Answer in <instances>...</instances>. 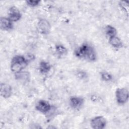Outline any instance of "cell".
<instances>
[{"instance_id": "cell-17", "label": "cell", "mask_w": 129, "mask_h": 129, "mask_svg": "<svg viewBox=\"0 0 129 129\" xmlns=\"http://www.w3.org/2000/svg\"><path fill=\"white\" fill-rule=\"evenodd\" d=\"M119 7L128 16V1H119L118 3Z\"/></svg>"}, {"instance_id": "cell-20", "label": "cell", "mask_w": 129, "mask_h": 129, "mask_svg": "<svg viewBox=\"0 0 129 129\" xmlns=\"http://www.w3.org/2000/svg\"><path fill=\"white\" fill-rule=\"evenodd\" d=\"M25 57L26 58V59L28 60V62H29L30 61H32L33 60H34L35 58V56L32 54H28Z\"/></svg>"}, {"instance_id": "cell-18", "label": "cell", "mask_w": 129, "mask_h": 129, "mask_svg": "<svg viewBox=\"0 0 129 129\" xmlns=\"http://www.w3.org/2000/svg\"><path fill=\"white\" fill-rule=\"evenodd\" d=\"M25 2L28 6L31 8H34L37 7L41 3V1L39 0H29L26 1Z\"/></svg>"}, {"instance_id": "cell-19", "label": "cell", "mask_w": 129, "mask_h": 129, "mask_svg": "<svg viewBox=\"0 0 129 129\" xmlns=\"http://www.w3.org/2000/svg\"><path fill=\"white\" fill-rule=\"evenodd\" d=\"M76 75L78 78H79L80 79H81V80H85L88 77L87 73L86 72L82 71V70L77 71Z\"/></svg>"}, {"instance_id": "cell-16", "label": "cell", "mask_w": 129, "mask_h": 129, "mask_svg": "<svg viewBox=\"0 0 129 129\" xmlns=\"http://www.w3.org/2000/svg\"><path fill=\"white\" fill-rule=\"evenodd\" d=\"M100 76L102 80L105 82H110L113 79L112 76L110 73L107 72H101Z\"/></svg>"}, {"instance_id": "cell-6", "label": "cell", "mask_w": 129, "mask_h": 129, "mask_svg": "<svg viewBox=\"0 0 129 129\" xmlns=\"http://www.w3.org/2000/svg\"><path fill=\"white\" fill-rule=\"evenodd\" d=\"M51 104L46 100H39L35 105V109L38 111L43 114L48 113L51 109Z\"/></svg>"}, {"instance_id": "cell-4", "label": "cell", "mask_w": 129, "mask_h": 129, "mask_svg": "<svg viewBox=\"0 0 129 129\" xmlns=\"http://www.w3.org/2000/svg\"><path fill=\"white\" fill-rule=\"evenodd\" d=\"M38 32L43 35L48 34L51 31V25L46 19H41L37 23V26Z\"/></svg>"}, {"instance_id": "cell-9", "label": "cell", "mask_w": 129, "mask_h": 129, "mask_svg": "<svg viewBox=\"0 0 129 129\" xmlns=\"http://www.w3.org/2000/svg\"><path fill=\"white\" fill-rule=\"evenodd\" d=\"M12 88L9 85L5 83H1L0 85L1 96L4 98H8L12 95Z\"/></svg>"}, {"instance_id": "cell-2", "label": "cell", "mask_w": 129, "mask_h": 129, "mask_svg": "<svg viewBox=\"0 0 129 129\" xmlns=\"http://www.w3.org/2000/svg\"><path fill=\"white\" fill-rule=\"evenodd\" d=\"M29 62L25 56L16 55L12 58L10 69L12 72L15 74L23 71L28 64Z\"/></svg>"}, {"instance_id": "cell-3", "label": "cell", "mask_w": 129, "mask_h": 129, "mask_svg": "<svg viewBox=\"0 0 129 129\" xmlns=\"http://www.w3.org/2000/svg\"><path fill=\"white\" fill-rule=\"evenodd\" d=\"M115 96L117 103L123 105L126 103L128 100V91L125 88H118L115 91Z\"/></svg>"}, {"instance_id": "cell-10", "label": "cell", "mask_w": 129, "mask_h": 129, "mask_svg": "<svg viewBox=\"0 0 129 129\" xmlns=\"http://www.w3.org/2000/svg\"><path fill=\"white\" fill-rule=\"evenodd\" d=\"M0 28L3 31H10L13 28V22L8 17L0 19Z\"/></svg>"}, {"instance_id": "cell-7", "label": "cell", "mask_w": 129, "mask_h": 129, "mask_svg": "<svg viewBox=\"0 0 129 129\" xmlns=\"http://www.w3.org/2000/svg\"><path fill=\"white\" fill-rule=\"evenodd\" d=\"M84 99L80 96H71L69 99V105L74 109H79L84 104Z\"/></svg>"}, {"instance_id": "cell-13", "label": "cell", "mask_w": 129, "mask_h": 129, "mask_svg": "<svg viewBox=\"0 0 129 129\" xmlns=\"http://www.w3.org/2000/svg\"><path fill=\"white\" fill-rule=\"evenodd\" d=\"M51 66L47 61L42 60L40 62L39 64V71L42 74H46L48 73L51 70Z\"/></svg>"}, {"instance_id": "cell-14", "label": "cell", "mask_w": 129, "mask_h": 129, "mask_svg": "<svg viewBox=\"0 0 129 129\" xmlns=\"http://www.w3.org/2000/svg\"><path fill=\"white\" fill-rule=\"evenodd\" d=\"M105 33L106 35L109 38L116 36L117 30L113 26L107 25L105 27Z\"/></svg>"}, {"instance_id": "cell-1", "label": "cell", "mask_w": 129, "mask_h": 129, "mask_svg": "<svg viewBox=\"0 0 129 129\" xmlns=\"http://www.w3.org/2000/svg\"><path fill=\"white\" fill-rule=\"evenodd\" d=\"M75 55L80 59L89 61H95L97 59V54L94 48L87 43L82 44L74 51Z\"/></svg>"}, {"instance_id": "cell-8", "label": "cell", "mask_w": 129, "mask_h": 129, "mask_svg": "<svg viewBox=\"0 0 129 129\" xmlns=\"http://www.w3.org/2000/svg\"><path fill=\"white\" fill-rule=\"evenodd\" d=\"M8 14V18L13 22H18L21 19L22 17L21 12L15 6H12L9 9Z\"/></svg>"}, {"instance_id": "cell-12", "label": "cell", "mask_w": 129, "mask_h": 129, "mask_svg": "<svg viewBox=\"0 0 129 129\" xmlns=\"http://www.w3.org/2000/svg\"><path fill=\"white\" fill-rule=\"evenodd\" d=\"M108 42L110 45L115 49H120L123 47L121 40L116 36L109 38Z\"/></svg>"}, {"instance_id": "cell-5", "label": "cell", "mask_w": 129, "mask_h": 129, "mask_svg": "<svg viewBox=\"0 0 129 129\" xmlns=\"http://www.w3.org/2000/svg\"><path fill=\"white\" fill-rule=\"evenodd\" d=\"M105 118L101 115L96 116L93 117L90 121V125L94 129H103L106 125Z\"/></svg>"}, {"instance_id": "cell-15", "label": "cell", "mask_w": 129, "mask_h": 129, "mask_svg": "<svg viewBox=\"0 0 129 129\" xmlns=\"http://www.w3.org/2000/svg\"><path fill=\"white\" fill-rule=\"evenodd\" d=\"M55 52L59 56H65L68 53V50L66 47L61 44H57L55 46Z\"/></svg>"}, {"instance_id": "cell-11", "label": "cell", "mask_w": 129, "mask_h": 129, "mask_svg": "<svg viewBox=\"0 0 129 129\" xmlns=\"http://www.w3.org/2000/svg\"><path fill=\"white\" fill-rule=\"evenodd\" d=\"M16 80L21 82H28L30 80V75L29 72L23 71L19 73L15 74Z\"/></svg>"}]
</instances>
